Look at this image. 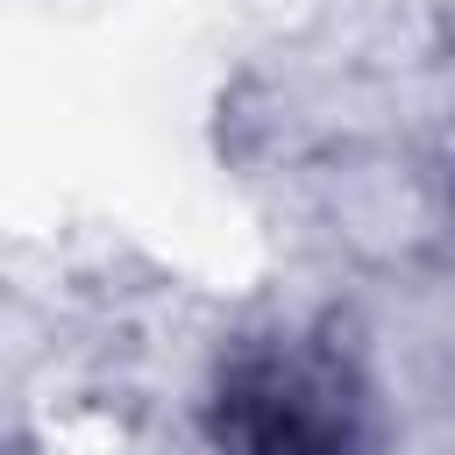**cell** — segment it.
Returning <instances> with one entry per match:
<instances>
[{"label": "cell", "instance_id": "cell-1", "mask_svg": "<svg viewBox=\"0 0 455 455\" xmlns=\"http://www.w3.org/2000/svg\"><path fill=\"white\" fill-rule=\"evenodd\" d=\"M220 455H363L370 405L355 370L320 341H256L213 384Z\"/></svg>", "mask_w": 455, "mask_h": 455}]
</instances>
